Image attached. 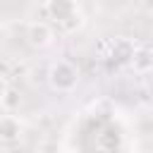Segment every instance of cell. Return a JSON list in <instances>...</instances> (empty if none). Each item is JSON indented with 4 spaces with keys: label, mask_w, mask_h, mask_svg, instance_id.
Here are the masks:
<instances>
[{
    "label": "cell",
    "mask_w": 153,
    "mask_h": 153,
    "mask_svg": "<svg viewBox=\"0 0 153 153\" xmlns=\"http://www.w3.org/2000/svg\"><path fill=\"white\" fill-rule=\"evenodd\" d=\"M129 65H131L134 72H148V69H153V50L146 48V45H139L134 50V57H131Z\"/></svg>",
    "instance_id": "cell-6"
},
{
    "label": "cell",
    "mask_w": 153,
    "mask_h": 153,
    "mask_svg": "<svg viewBox=\"0 0 153 153\" xmlns=\"http://www.w3.org/2000/svg\"><path fill=\"white\" fill-rule=\"evenodd\" d=\"M22 136V124L14 115H2L0 117V141L12 143Z\"/></svg>",
    "instance_id": "cell-5"
},
{
    "label": "cell",
    "mask_w": 153,
    "mask_h": 153,
    "mask_svg": "<svg viewBox=\"0 0 153 153\" xmlns=\"http://www.w3.org/2000/svg\"><path fill=\"white\" fill-rule=\"evenodd\" d=\"M26 43L31 45V48H36V50H41V48H48L50 43H53V29H50V24H45V22H31L29 26H26Z\"/></svg>",
    "instance_id": "cell-2"
},
{
    "label": "cell",
    "mask_w": 153,
    "mask_h": 153,
    "mask_svg": "<svg viewBox=\"0 0 153 153\" xmlns=\"http://www.w3.org/2000/svg\"><path fill=\"white\" fill-rule=\"evenodd\" d=\"M48 84L57 93H69L79 84V69L67 60H55L48 67Z\"/></svg>",
    "instance_id": "cell-1"
},
{
    "label": "cell",
    "mask_w": 153,
    "mask_h": 153,
    "mask_svg": "<svg viewBox=\"0 0 153 153\" xmlns=\"http://www.w3.org/2000/svg\"><path fill=\"white\" fill-rule=\"evenodd\" d=\"M43 10L50 19H55L57 24L62 19H67L69 14L79 12V0H45L43 2Z\"/></svg>",
    "instance_id": "cell-4"
},
{
    "label": "cell",
    "mask_w": 153,
    "mask_h": 153,
    "mask_svg": "<svg viewBox=\"0 0 153 153\" xmlns=\"http://www.w3.org/2000/svg\"><path fill=\"white\" fill-rule=\"evenodd\" d=\"M148 131H151V136H153V120H151V124H148Z\"/></svg>",
    "instance_id": "cell-11"
},
{
    "label": "cell",
    "mask_w": 153,
    "mask_h": 153,
    "mask_svg": "<svg viewBox=\"0 0 153 153\" xmlns=\"http://www.w3.org/2000/svg\"><path fill=\"white\" fill-rule=\"evenodd\" d=\"M81 26H84V14H81V12H74V14H69L67 19L60 22V29H62L65 33H76Z\"/></svg>",
    "instance_id": "cell-7"
},
{
    "label": "cell",
    "mask_w": 153,
    "mask_h": 153,
    "mask_svg": "<svg viewBox=\"0 0 153 153\" xmlns=\"http://www.w3.org/2000/svg\"><path fill=\"white\" fill-rule=\"evenodd\" d=\"M36 153H62V146L57 141H41Z\"/></svg>",
    "instance_id": "cell-9"
},
{
    "label": "cell",
    "mask_w": 153,
    "mask_h": 153,
    "mask_svg": "<svg viewBox=\"0 0 153 153\" xmlns=\"http://www.w3.org/2000/svg\"><path fill=\"white\" fill-rule=\"evenodd\" d=\"M134 50H136V45H134L129 38L120 36V38H115V41L110 43L108 57H110V62H115V65H129L131 57H134Z\"/></svg>",
    "instance_id": "cell-3"
},
{
    "label": "cell",
    "mask_w": 153,
    "mask_h": 153,
    "mask_svg": "<svg viewBox=\"0 0 153 153\" xmlns=\"http://www.w3.org/2000/svg\"><path fill=\"white\" fill-rule=\"evenodd\" d=\"M7 88H10V86H7V76H2V74H0V103H2L5 93H7Z\"/></svg>",
    "instance_id": "cell-10"
},
{
    "label": "cell",
    "mask_w": 153,
    "mask_h": 153,
    "mask_svg": "<svg viewBox=\"0 0 153 153\" xmlns=\"http://www.w3.org/2000/svg\"><path fill=\"white\" fill-rule=\"evenodd\" d=\"M19 103H22L19 91H17V88H7V93H5V98H2V103H0V108H5L7 112H12V110L19 108Z\"/></svg>",
    "instance_id": "cell-8"
},
{
    "label": "cell",
    "mask_w": 153,
    "mask_h": 153,
    "mask_svg": "<svg viewBox=\"0 0 153 153\" xmlns=\"http://www.w3.org/2000/svg\"><path fill=\"white\" fill-rule=\"evenodd\" d=\"M62 153H72V151H65V148H62Z\"/></svg>",
    "instance_id": "cell-12"
}]
</instances>
